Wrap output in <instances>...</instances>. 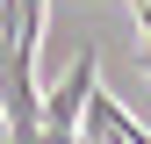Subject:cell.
Instances as JSON below:
<instances>
[{
    "mask_svg": "<svg viewBox=\"0 0 151 144\" xmlns=\"http://www.w3.org/2000/svg\"><path fill=\"white\" fill-rule=\"evenodd\" d=\"M93 86H101V65H93V50H79V58H72V72L43 94V144H86L79 122H86Z\"/></svg>",
    "mask_w": 151,
    "mask_h": 144,
    "instance_id": "1",
    "label": "cell"
}]
</instances>
